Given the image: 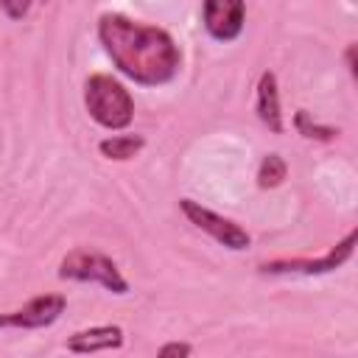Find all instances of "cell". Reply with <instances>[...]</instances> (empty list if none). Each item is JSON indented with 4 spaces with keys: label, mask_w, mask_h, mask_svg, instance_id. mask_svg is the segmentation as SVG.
I'll use <instances>...</instances> for the list:
<instances>
[{
    "label": "cell",
    "mask_w": 358,
    "mask_h": 358,
    "mask_svg": "<svg viewBox=\"0 0 358 358\" xmlns=\"http://www.w3.org/2000/svg\"><path fill=\"white\" fill-rule=\"evenodd\" d=\"M355 50H358V45L355 42H347V48H344V62H347V70H350V76L355 78L358 76V62H355Z\"/></svg>",
    "instance_id": "15"
},
{
    "label": "cell",
    "mask_w": 358,
    "mask_h": 358,
    "mask_svg": "<svg viewBox=\"0 0 358 358\" xmlns=\"http://www.w3.org/2000/svg\"><path fill=\"white\" fill-rule=\"evenodd\" d=\"M294 129L305 137V140H313V143H333L341 131L336 126H327V123H319L310 117V112L305 109H296L294 112Z\"/></svg>",
    "instance_id": "11"
},
{
    "label": "cell",
    "mask_w": 358,
    "mask_h": 358,
    "mask_svg": "<svg viewBox=\"0 0 358 358\" xmlns=\"http://www.w3.org/2000/svg\"><path fill=\"white\" fill-rule=\"evenodd\" d=\"M98 42L117 73L140 87H162L179 76L182 50L165 28L106 11L98 17Z\"/></svg>",
    "instance_id": "1"
},
{
    "label": "cell",
    "mask_w": 358,
    "mask_h": 358,
    "mask_svg": "<svg viewBox=\"0 0 358 358\" xmlns=\"http://www.w3.org/2000/svg\"><path fill=\"white\" fill-rule=\"evenodd\" d=\"M201 25L210 39L235 42L246 25V0H201Z\"/></svg>",
    "instance_id": "7"
},
{
    "label": "cell",
    "mask_w": 358,
    "mask_h": 358,
    "mask_svg": "<svg viewBox=\"0 0 358 358\" xmlns=\"http://www.w3.org/2000/svg\"><path fill=\"white\" fill-rule=\"evenodd\" d=\"M36 0H0V11L8 17V20H25L28 17V11H31V6H34Z\"/></svg>",
    "instance_id": "13"
},
{
    "label": "cell",
    "mask_w": 358,
    "mask_h": 358,
    "mask_svg": "<svg viewBox=\"0 0 358 358\" xmlns=\"http://www.w3.org/2000/svg\"><path fill=\"white\" fill-rule=\"evenodd\" d=\"M159 358H187L193 355V344L190 341H165L159 350H157Z\"/></svg>",
    "instance_id": "14"
},
{
    "label": "cell",
    "mask_w": 358,
    "mask_h": 358,
    "mask_svg": "<svg viewBox=\"0 0 358 358\" xmlns=\"http://www.w3.org/2000/svg\"><path fill=\"white\" fill-rule=\"evenodd\" d=\"M84 106L87 115L106 131H123L134 120L131 92L109 73H92L84 81Z\"/></svg>",
    "instance_id": "2"
},
{
    "label": "cell",
    "mask_w": 358,
    "mask_h": 358,
    "mask_svg": "<svg viewBox=\"0 0 358 358\" xmlns=\"http://www.w3.org/2000/svg\"><path fill=\"white\" fill-rule=\"evenodd\" d=\"M355 241L358 229H350L341 241H336L324 255L319 257H274L257 266L260 274L268 277H319V274H333L341 266H347L355 255Z\"/></svg>",
    "instance_id": "4"
},
{
    "label": "cell",
    "mask_w": 358,
    "mask_h": 358,
    "mask_svg": "<svg viewBox=\"0 0 358 358\" xmlns=\"http://www.w3.org/2000/svg\"><path fill=\"white\" fill-rule=\"evenodd\" d=\"M255 112L260 117V123L271 131V134H282L285 131V120H282V106H280V87H277V73L274 70H263L255 87Z\"/></svg>",
    "instance_id": "9"
},
{
    "label": "cell",
    "mask_w": 358,
    "mask_h": 358,
    "mask_svg": "<svg viewBox=\"0 0 358 358\" xmlns=\"http://www.w3.org/2000/svg\"><path fill=\"white\" fill-rule=\"evenodd\" d=\"M257 187H263V190H274V187H280L285 179H288V162L280 157V154H266L263 159H260V165H257Z\"/></svg>",
    "instance_id": "12"
},
{
    "label": "cell",
    "mask_w": 358,
    "mask_h": 358,
    "mask_svg": "<svg viewBox=\"0 0 358 358\" xmlns=\"http://www.w3.org/2000/svg\"><path fill=\"white\" fill-rule=\"evenodd\" d=\"M59 280H70V282H92L106 288L115 296L129 294V280L123 277V271L117 268V263L103 255L101 249L92 246H76L70 249L62 263H59Z\"/></svg>",
    "instance_id": "3"
},
{
    "label": "cell",
    "mask_w": 358,
    "mask_h": 358,
    "mask_svg": "<svg viewBox=\"0 0 358 358\" xmlns=\"http://www.w3.org/2000/svg\"><path fill=\"white\" fill-rule=\"evenodd\" d=\"M179 210L185 213V218H187L196 229L207 232V235H210L215 243H221L224 249H229V252H243V249L252 246V235H249L238 221H232V218H227V215H221V213L204 207L201 201L179 199Z\"/></svg>",
    "instance_id": "5"
},
{
    "label": "cell",
    "mask_w": 358,
    "mask_h": 358,
    "mask_svg": "<svg viewBox=\"0 0 358 358\" xmlns=\"http://www.w3.org/2000/svg\"><path fill=\"white\" fill-rule=\"evenodd\" d=\"M126 341V333L120 324H95V327H84L67 336L64 347L73 355H95V352H109V350H120Z\"/></svg>",
    "instance_id": "8"
},
{
    "label": "cell",
    "mask_w": 358,
    "mask_h": 358,
    "mask_svg": "<svg viewBox=\"0 0 358 358\" xmlns=\"http://www.w3.org/2000/svg\"><path fill=\"white\" fill-rule=\"evenodd\" d=\"M143 148H145V137H140V134H109L98 143L101 157L112 159V162H129Z\"/></svg>",
    "instance_id": "10"
},
{
    "label": "cell",
    "mask_w": 358,
    "mask_h": 358,
    "mask_svg": "<svg viewBox=\"0 0 358 358\" xmlns=\"http://www.w3.org/2000/svg\"><path fill=\"white\" fill-rule=\"evenodd\" d=\"M67 308L64 294H36L25 305L0 313V330H42L59 322Z\"/></svg>",
    "instance_id": "6"
}]
</instances>
